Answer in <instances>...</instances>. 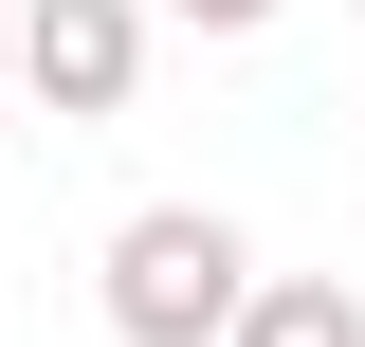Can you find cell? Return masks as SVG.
<instances>
[{"instance_id":"7a4b0ae2","label":"cell","mask_w":365,"mask_h":347,"mask_svg":"<svg viewBox=\"0 0 365 347\" xmlns=\"http://www.w3.org/2000/svg\"><path fill=\"white\" fill-rule=\"evenodd\" d=\"M0 74L37 91L55 129H110L146 91V0H0Z\"/></svg>"},{"instance_id":"8992f818","label":"cell","mask_w":365,"mask_h":347,"mask_svg":"<svg viewBox=\"0 0 365 347\" xmlns=\"http://www.w3.org/2000/svg\"><path fill=\"white\" fill-rule=\"evenodd\" d=\"M0 91H19V74H0Z\"/></svg>"},{"instance_id":"277c9868","label":"cell","mask_w":365,"mask_h":347,"mask_svg":"<svg viewBox=\"0 0 365 347\" xmlns=\"http://www.w3.org/2000/svg\"><path fill=\"white\" fill-rule=\"evenodd\" d=\"M165 19H182V37H256L274 0H165Z\"/></svg>"},{"instance_id":"6da1fadb","label":"cell","mask_w":365,"mask_h":347,"mask_svg":"<svg viewBox=\"0 0 365 347\" xmlns=\"http://www.w3.org/2000/svg\"><path fill=\"white\" fill-rule=\"evenodd\" d=\"M237 274H256V238L220 201H128L110 256H91V311H110V347H220Z\"/></svg>"},{"instance_id":"3957f363","label":"cell","mask_w":365,"mask_h":347,"mask_svg":"<svg viewBox=\"0 0 365 347\" xmlns=\"http://www.w3.org/2000/svg\"><path fill=\"white\" fill-rule=\"evenodd\" d=\"M220 347H365V293L347 274H237Z\"/></svg>"},{"instance_id":"5b68a950","label":"cell","mask_w":365,"mask_h":347,"mask_svg":"<svg viewBox=\"0 0 365 347\" xmlns=\"http://www.w3.org/2000/svg\"><path fill=\"white\" fill-rule=\"evenodd\" d=\"M347 19H365V0H347Z\"/></svg>"}]
</instances>
